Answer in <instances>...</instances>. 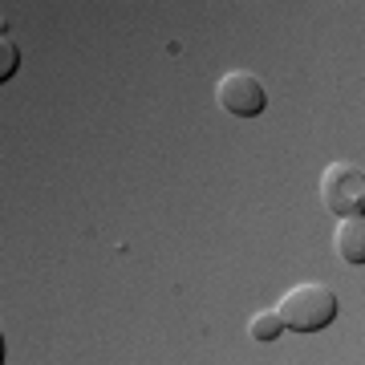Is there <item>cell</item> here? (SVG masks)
Returning a JSON list of instances; mask_svg holds the SVG:
<instances>
[{
  "label": "cell",
  "instance_id": "6da1fadb",
  "mask_svg": "<svg viewBox=\"0 0 365 365\" xmlns=\"http://www.w3.org/2000/svg\"><path fill=\"white\" fill-rule=\"evenodd\" d=\"M276 313L297 333H317V329L333 325V317H337V292L329 284H321V280H304V284H292L280 297Z\"/></svg>",
  "mask_w": 365,
  "mask_h": 365
},
{
  "label": "cell",
  "instance_id": "7a4b0ae2",
  "mask_svg": "<svg viewBox=\"0 0 365 365\" xmlns=\"http://www.w3.org/2000/svg\"><path fill=\"white\" fill-rule=\"evenodd\" d=\"M321 203L333 215H365V170L357 163H329L321 170Z\"/></svg>",
  "mask_w": 365,
  "mask_h": 365
},
{
  "label": "cell",
  "instance_id": "3957f363",
  "mask_svg": "<svg viewBox=\"0 0 365 365\" xmlns=\"http://www.w3.org/2000/svg\"><path fill=\"white\" fill-rule=\"evenodd\" d=\"M215 102L220 110L235 118H256L264 114V106H268V90H264V81L248 69H232V73H223L220 86H215Z\"/></svg>",
  "mask_w": 365,
  "mask_h": 365
},
{
  "label": "cell",
  "instance_id": "277c9868",
  "mask_svg": "<svg viewBox=\"0 0 365 365\" xmlns=\"http://www.w3.org/2000/svg\"><path fill=\"white\" fill-rule=\"evenodd\" d=\"M333 248L345 264H365V215H345L333 232Z\"/></svg>",
  "mask_w": 365,
  "mask_h": 365
},
{
  "label": "cell",
  "instance_id": "5b68a950",
  "mask_svg": "<svg viewBox=\"0 0 365 365\" xmlns=\"http://www.w3.org/2000/svg\"><path fill=\"white\" fill-rule=\"evenodd\" d=\"M280 333H284V321H280L276 309H264V313H256L248 321V337L252 341H276Z\"/></svg>",
  "mask_w": 365,
  "mask_h": 365
},
{
  "label": "cell",
  "instance_id": "8992f818",
  "mask_svg": "<svg viewBox=\"0 0 365 365\" xmlns=\"http://www.w3.org/2000/svg\"><path fill=\"white\" fill-rule=\"evenodd\" d=\"M16 61H21V57H16V41H0V78L4 81L16 73Z\"/></svg>",
  "mask_w": 365,
  "mask_h": 365
}]
</instances>
